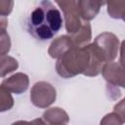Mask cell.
<instances>
[{"mask_svg":"<svg viewBox=\"0 0 125 125\" xmlns=\"http://www.w3.org/2000/svg\"><path fill=\"white\" fill-rule=\"evenodd\" d=\"M104 64L92 44L82 48L73 46L57 59L56 71L62 78H72L78 74L95 77L101 73Z\"/></svg>","mask_w":125,"mask_h":125,"instance_id":"cell-1","label":"cell"},{"mask_svg":"<svg viewBox=\"0 0 125 125\" xmlns=\"http://www.w3.org/2000/svg\"><path fill=\"white\" fill-rule=\"evenodd\" d=\"M62 26V14L51 1L39 2L30 12L27 19V29L29 33L41 41L53 38Z\"/></svg>","mask_w":125,"mask_h":125,"instance_id":"cell-2","label":"cell"},{"mask_svg":"<svg viewBox=\"0 0 125 125\" xmlns=\"http://www.w3.org/2000/svg\"><path fill=\"white\" fill-rule=\"evenodd\" d=\"M92 45L99 58L104 63L112 62L114 59H116L121 47L119 38L114 33L108 31L99 34L95 38Z\"/></svg>","mask_w":125,"mask_h":125,"instance_id":"cell-3","label":"cell"},{"mask_svg":"<svg viewBox=\"0 0 125 125\" xmlns=\"http://www.w3.org/2000/svg\"><path fill=\"white\" fill-rule=\"evenodd\" d=\"M57 99L56 88L49 82L38 81L30 90V101L33 105L39 108H47Z\"/></svg>","mask_w":125,"mask_h":125,"instance_id":"cell-4","label":"cell"},{"mask_svg":"<svg viewBox=\"0 0 125 125\" xmlns=\"http://www.w3.org/2000/svg\"><path fill=\"white\" fill-rule=\"evenodd\" d=\"M56 4L61 8L64 16L65 29L68 35L75 33L82 24V20L79 16L77 1H56Z\"/></svg>","mask_w":125,"mask_h":125,"instance_id":"cell-5","label":"cell"},{"mask_svg":"<svg viewBox=\"0 0 125 125\" xmlns=\"http://www.w3.org/2000/svg\"><path fill=\"white\" fill-rule=\"evenodd\" d=\"M102 75L107 83V86L112 87H125V75L124 68L121 62H108L103 65Z\"/></svg>","mask_w":125,"mask_h":125,"instance_id":"cell-6","label":"cell"},{"mask_svg":"<svg viewBox=\"0 0 125 125\" xmlns=\"http://www.w3.org/2000/svg\"><path fill=\"white\" fill-rule=\"evenodd\" d=\"M1 85L9 92L20 95L24 93L29 86V78L27 74L23 72H17L7 78H5Z\"/></svg>","mask_w":125,"mask_h":125,"instance_id":"cell-7","label":"cell"},{"mask_svg":"<svg viewBox=\"0 0 125 125\" xmlns=\"http://www.w3.org/2000/svg\"><path fill=\"white\" fill-rule=\"evenodd\" d=\"M42 120L46 125H67L69 116L63 108L55 106L48 108L43 112Z\"/></svg>","mask_w":125,"mask_h":125,"instance_id":"cell-8","label":"cell"},{"mask_svg":"<svg viewBox=\"0 0 125 125\" xmlns=\"http://www.w3.org/2000/svg\"><path fill=\"white\" fill-rule=\"evenodd\" d=\"M105 4V2H97L89 0H78L77 7L81 20L83 21H89L96 18L99 14L101 7Z\"/></svg>","mask_w":125,"mask_h":125,"instance_id":"cell-9","label":"cell"},{"mask_svg":"<svg viewBox=\"0 0 125 125\" xmlns=\"http://www.w3.org/2000/svg\"><path fill=\"white\" fill-rule=\"evenodd\" d=\"M74 47L82 48L87 46L92 39V27L89 21H83L80 28L73 34L68 35Z\"/></svg>","mask_w":125,"mask_h":125,"instance_id":"cell-10","label":"cell"},{"mask_svg":"<svg viewBox=\"0 0 125 125\" xmlns=\"http://www.w3.org/2000/svg\"><path fill=\"white\" fill-rule=\"evenodd\" d=\"M73 47L68 35H62L53 40L48 49V54L53 59H59L68 49Z\"/></svg>","mask_w":125,"mask_h":125,"instance_id":"cell-11","label":"cell"},{"mask_svg":"<svg viewBox=\"0 0 125 125\" xmlns=\"http://www.w3.org/2000/svg\"><path fill=\"white\" fill-rule=\"evenodd\" d=\"M19 67V62L8 55L0 56V77H5L7 74L17 70Z\"/></svg>","mask_w":125,"mask_h":125,"instance_id":"cell-12","label":"cell"},{"mask_svg":"<svg viewBox=\"0 0 125 125\" xmlns=\"http://www.w3.org/2000/svg\"><path fill=\"white\" fill-rule=\"evenodd\" d=\"M107 14L112 19L124 20L125 16V2L124 1H110L105 3Z\"/></svg>","mask_w":125,"mask_h":125,"instance_id":"cell-13","label":"cell"},{"mask_svg":"<svg viewBox=\"0 0 125 125\" xmlns=\"http://www.w3.org/2000/svg\"><path fill=\"white\" fill-rule=\"evenodd\" d=\"M14 98L6 88L0 85V112L8 111L14 106Z\"/></svg>","mask_w":125,"mask_h":125,"instance_id":"cell-14","label":"cell"},{"mask_svg":"<svg viewBox=\"0 0 125 125\" xmlns=\"http://www.w3.org/2000/svg\"><path fill=\"white\" fill-rule=\"evenodd\" d=\"M124 120L114 111L105 114L100 121V125H124Z\"/></svg>","mask_w":125,"mask_h":125,"instance_id":"cell-15","label":"cell"},{"mask_svg":"<svg viewBox=\"0 0 125 125\" xmlns=\"http://www.w3.org/2000/svg\"><path fill=\"white\" fill-rule=\"evenodd\" d=\"M11 50V38L10 35L5 32L0 34V56L7 55Z\"/></svg>","mask_w":125,"mask_h":125,"instance_id":"cell-16","label":"cell"},{"mask_svg":"<svg viewBox=\"0 0 125 125\" xmlns=\"http://www.w3.org/2000/svg\"><path fill=\"white\" fill-rule=\"evenodd\" d=\"M14 1L12 0H0V16H9L13 10Z\"/></svg>","mask_w":125,"mask_h":125,"instance_id":"cell-17","label":"cell"},{"mask_svg":"<svg viewBox=\"0 0 125 125\" xmlns=\"http://www.w3.org/2000/svg\"><path fill=\"white\" fill-rule=\"evenodd\" d=\"M11 125H46L45 122L42 120V118H35L31 121H25V120H18L13 122Z\"/></svg>","mask_w":125,"mask_h":125,"instance_id":"cell-18","label":"cell"},{"mask_svg":"<svg viewBox=\"0 0 125 125\" xmlns=\"http://www.w3.org/2000/svg\"><path fill=\"white\" fill-rule=\"evenodd\" d=\"M124 102H125V100L122 99L118 104H116L114 105V108H113V111L115 113H117L120 117H122L123 119H124Z\"/></svg>","mask_w":125,"mask_h":125,"instance_id":"cell-19","label":"cell"},{"mask_svg":"<svg viewBox=\"0 0 125 125\" xmlns=\"http://www.w3.org/2000/svg\"><path fill=\"white\" fill-rule=\"evenodd\" d=\"M8 27V19L6 17L0 16V34L7 32Z\"/></svg>","mask_w":125,"mask_h":125,"instance_id":"cell-20","label":"cell"}]
</instances>
